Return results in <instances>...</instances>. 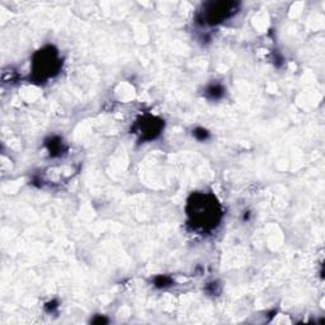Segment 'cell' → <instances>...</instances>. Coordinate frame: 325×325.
Here are the masks:
<instances>
[{
	"instance_id": "1",
	"label": "cell",
	"mask_w": 325,
	"mask_h": 325,
	"mask_svg": "<svg viewBox=\"0 0 325 325\" xmlns=\"http://www.w3.org/2000/svg\"><path fill=\"white\" fill-rule=\"evenodd\" d=\"M187 211L191 224L201 230L214 229L223 217L220 203L210 193H195L191 196Z\"/></svg>"
},
{
	"instance_id": "2",
	"label": "cell",
	"mask_w": 325,
	"mask_h": 325,
	"mask_svg": "<svg viewBox=\"0 0 325 325\" xmlns=\"http://www.w3.org/2000/svg\"><path fill=\"white\" fill-rule=\"evenodd\" d=\"M32 66L34 79L37 81H45L59 73L61 60L52 46H47L34 53Z\"/></svg>"
},
{
	"instance_id": "3",
	"label": "cell",
	"mask_w": 325,
	"mask_h": 325,
	"mask_svg": "<svg viewBox=\"0 0 325 325\" xmlns=\"http://www.w3.org/2000/svg\"><path fill=\"white\" fill-rule=\"evenodd\" d=\"M204 10L206 12L202 14L204 22H207L208 25H217L231 17L232 14H235L238 8L235 3L220 1V3H210Z\"/></svg>"
},
{
	"instance_id": "4",
	"label": "cell",
	"mask_w": 325,
	"mask_h": 325,
	"mask_svg": "<svg viewBox=\"0 0 325 325\" xmlns=\"http://www.w3.org/2000/svg\"><path fill=\"white\" fill-rule=\"evenodd\" d=\"M163 127H164V122L158 118L149 117L148 120H144V122L140 125L143 140H154L155 137H158Z\"/></svg>"
},
{
	"instance_id": "5",
	"label": "cell",
	"mask_w": 325,
	"mask_h": 325,
	"mask_svg": "<svg viewBox=\"0 0 325 325\" xmlns=\"http://www.w3.org/2000/svg\"><path fill=\"white\" fill-rule=\"evenodd\" d=\"M206 93H207V96L210 97L211 100H219V98L223 97L224 88L221 87V85H217V84L210 85V87L207 88V90H206Z\"/></svg>"
},
{
	"instance_id": "6",
	"label": "cell",
	"mask_w": 325,
	"mask_h": 325,
	"mask_svg": "<svg viewBox=\"0 0 325 325\" xmlns=\"http://www.w3.org/2000/svg\"><path fill=\"white\" fill-rule=\"evenodd\" d=\"M193 136L199 140V141H206V140L210 137V133H208L207 130H204L202 127H199V128H196V130L193 131Z\"/></svg>"
},
{
	"instance_id": "7",
	"label": "cell",
	"mask_w": 325,
	"mask_h": 325,
	"mask_svg": "<svg viewBox=\"0 0 325 325\" xmlns=\"http://www.w3.org/2000/svg\"><path fill=\"white\" fill-rule=\"evenodd\" d=\"M172 283V279L167 275H158L156 278H155V286L159 288H164L167 286H169Z\"/></svg>"
},
{
	"instance_id": "8",
	"label": "cell",
	"mask_w": 325,
	"mask_h": 325,
	"mask_svg": "<svg viewBox=\"0 0 325 325\" xmlns=\"http://www.w3.org/2000/svg\"><path fill=\"white\" fill-rule=\"evenodd\" d=\"M92 323H94V324H103V323H108V320L104 319L103 316H98V319H93Z\"/></svg>"
}]
</instances>
